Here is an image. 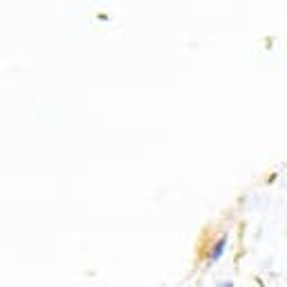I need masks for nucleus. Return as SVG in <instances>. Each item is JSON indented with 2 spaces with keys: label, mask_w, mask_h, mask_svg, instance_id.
Returning a JSON list of instances; mask_svg holds the SVG:
<instances>
[{
  "label": "nucleus",
  "mask_w": 287,
  "mask_h": 287,
  "mask_svg": "<svg viewBox=\"0 0 287 287\" xmlns=\"http://www.w3.org/2000/svg\"><path fill=\"white\" fill-rule=\"evenodd\" d=\"M215 287H236V283H233V280H218Z\"/></svg>",
  "instance_id": "nucleus-2"
},
{
  "label": "nucleus",
  "mask_w": 287,
  "mask_h": 287,
  "mask_svg": "<svg viewBox=\"0 0 287 287\" xmlns=\"http://www.w3.org/2000/svg\"><path fill=\"white\" fill-rule=\"evenodd\" d=\"M227 247H229V233H220L218 240H213L207 251V265H215V262L224 256Z\"/></svg>",
  "instance_id": "nucleus-1"
}]
</instances>
